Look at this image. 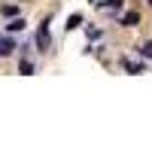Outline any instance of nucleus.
<instances>
[{"label":"nucleus","mask_w":152,"mask_h":152,"mask_svg":"<svg viewBox=\"0 0 152 152\" xmlns=\"http://www.w3.org/2000/svg\"><path fill=\"white\" fill-rule=\"evenodd\" d=\"M137 21H140V12H125V15H122V24H125V28H134Z\"/></svg>","instance_id":"f03ea898"},{"label":"nucleus","mask_w":152,"mask_h":152,"mask_svg":"<svg viewBox=\"0 0 152 152\" xmlns=\"http://www.w3.org/2000/svg\"><path fill=\"white\" fill-rule=\"evenodd\" d=\"M37 46H40V49L49 46V28H46V24H40V31H37Z\"/></svg>","instance_id":"f257e3e1"},{"label":"nucleus","mask_w":152,"mask_h":152,"mask_svg":"<svg viewBox=\"0 0 152 152\" xmlns=\"http://www.w3.org/2000/svg\"><path fill=\"white\" fill-rule=\"evenodd\" d=\"M122 64H125V70H128V73H143V64H137V61H128V58H125Z\"/></svg>","instance_id":"20e7f679"},{"label":"nucleus","mask_w":152,"mask_h":152,"mask_svg":"<svg viewBox=\"0 0 152 152\" xmlns=\"http://www.w3.org/2000/svg\"><path fill=\"white\" fill-rule=\"evenodd\" d=\"M79 24H82V15H70L67 18V31H76Z\"/></svg>","instance_id":"423d86ee"},{"label":"nucleus","mask_w":152,"mask_h":152,"mask_svg":"<svg viewBox=\"0 0 152 152\" xmlns=\"http://www.w3.org/2000/svg\"><path fill=\"white\" fill-rule=\"evenodd\" d=\"M21 73H24V76H31V73H34V67H31V61H21Z\"/></svg>","instance_id":"1a4fd4ad"},{"label":"nucleus","mask_w":152,"mask_h":152,"mask_svg":"<svg viewBox=\"0 0 152 152\" xmlns=\"http://www.w3.org/2000/svg\"><path fill=\"white\" fill-rule=\"evenodd\" d=\"M12 49H15V43H12V40H0V58L12 55Z\"/></svg>","instance_id":"7ed1b4c3"},{"label":"nucleus","mask_w":152,"mask_h":152,"mask_svg":"<svg viewBox=\"0 0 152 152\" xmlns=\"http://www.w3.org/2000/svg\"><path fill=\"white\" fill-rule=\"evenodd\" d=\"M137 52H140L143 58H152V40H149V43H143V49H137Z\"/></svg>","instance_id":"0eeeda50"},{"label":"nucleus","mask_w":152,"mask_h":152,"mask_svg":"<svg viewBox=\"0 0 152 152\" xmlns=\"http://www.w3.org/2000/svg\"><path fill=\"white\" fill-rule=\"evenodd\" d=\"M149 3H152V0H149Z\"/></svg>","instance_id":"9b49d317"},{"label":"nucleus","mask_w":152,"mask_h":152,"mask_svg":"<svg viewBox=\"0 0 152 152\" xmlns=\"http://www.w3.org/2000/svg\"><path fill=\"white\" fill-rule=\"evenodd\" d=\"M15 12H18V6H12V3H9V6H3V15H15Z\"/></svg>","instance_id":"9d476101"},{"label":"nucleus","mask_w":152,"mask_h":152,"mask_svg":"<svg viewBox=\"0 0 152 152\" xmlns=\"http://www.w3.org/2000/svg\"><path fill=\"white\" fill-rule=\"evenodd\" d=\"M6 31H9V34H15V31H24V21H21V18H12V21L6 24Z\"/></svg>","instance_id":"39448f33"},{"label":"nucleus","mask_w":152,"mask_h":152,"mask_svg":"<svg viewBox=\"0 0 152 152\" xmlns=\"http://www.w3.org/2000/svg\"><path fill=\"white\" fill-rule=\"evenodd\" d=\"M125 0H107V3H100V6H110V9H122Z\"/></svg>","instance_id":"6e6552de"}]
</instances>
